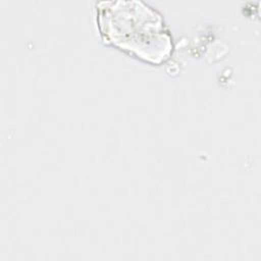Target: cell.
Segmentation results:
<instances>
[{"label":"cell","instance_id":"obj_1","mask_svg":"<svg viewBox=\"0 0 261 261\" xmlns=\"http://www.w3.org/2000/svg\"><path fill=\"white\" fill-rule=\"evenodd\" d=\"M97 6L99 29L107 44L151 63L169 57L171 36L156 9L138 0L101 1Z\"/></svg>","mask_w":261,"mask_h":261}]
</instances>
